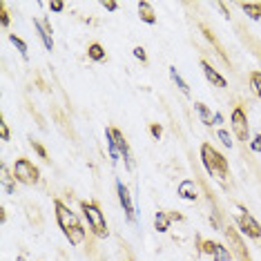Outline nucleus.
<instances>
[{
    "mask_svg": "<svg viewBox=\"0 0 261 261\" xmlns=\"http://www.w3.org/2000/svg\"><path fill=\"white\" fill-rule=\"evenodd\" d=\"M237 228L250 239H261V223L243 205H237Z\"/></svg>",
    "mask_w": 261,
    "mask_h": 261,
    "instance_id": "nucleus-3",
    "label": "nucleus"
},
{
    "mask_svg": "<svg viewBox=\"0 0 261 261\" xmlns=\"http://www.w3.org/2000/svg\"><path fill=\"white\" fill-rule=\"evenodd\" d=\"M139 18L147 22V25H154L156 22V16H154V7L150 3H139Z\"/></svg>",
    "mask_w": 261,
    "mask_h": 261,
    "instance_id": "nucleus-13",
    "label": "nucleus"
},
{
    "mask_svg": "<svg viewBox=\"0 0 261 261\" xmlns=\"http://www.w3.org/2000/svg\"><path fill=\"white\" fill-rule=\"evenodd\" d=\"M103 7L108 11H116L118 9V3H103Z\"/></svg>",
    "mask_w": 261,
    "mask_h": 261,
    "instance_id": "nucleus-32",
    "label": "nucleus"
},
{
    "mask_svg": "<svg viewBox=\"0 0 261 261\" xmlns=\"http://www.w3.org/2000/svg\"><path fill=\"white\" fill-rule=\"evenodd\" d=\"M201 32H203V36H205L207 40H210V43H212V45H215V49H217V54H221V58H223V61H225V63H230V61H228V56H225V51L221 49V45H219V40L215 38V34H212V32H210V27H205V25H201Z\"/></svg>",
    "mask_w": 261,
    "mask_h": 261,
    "instance_id": "nucleus-17",
    "label": "nucleus"
},
{
    "mask_svg": "<svg viewBox=\"0 0 261 261\" xmlns=\"http://www.w3.org/2000/svg\"><path fill=\"white\" fill-rule=\"evenodd\" d=\"M32 147H34V150H36V154H38L40 159H43V161H49V154H47V150H45V147L38 143V141H34V139H32Z\"/></svg>",
    "mask_w": 261,
    "mask_h": 261,
    "instance_id": "nucleus-24",
    "label": "nucleus"
},
{
    "mask_svg": "<svg viewBox=\"0 0 261 261\" xmlns=\"http://www.w3.org/2000/svg\"><path fill=\"white\" fill-rule=\"evenodd\" d=\"M34 25H36L38 29V34H40V38H43V45H45V49H54V38H51V27H49V20H34Z\"/></svg>",
    "mask_w": 261,
    "mask_h": 261,
    "instance_id": "nucleus-11",
    "label": "nucleus"
},
{
    "mask_svg": "<svg viewBox=\"0 0 261 261\" xmlns=\"http://www.w3.org/2000/svg\"><path fill=\"white\" fill-rule=\"evenodd\" d=\"M0 136H3V141H9L11 139V132H9V125L5 123V118L0 121Z\"/></svg>",
    "mask_w": 261,
    "mask_h": 261,
    "instance_id": "nucleus-27",
    "label": "nucleus"
},
{
    "mask_svg": "<svg viewBox=\"0 0 261 261\" xmlns=\"http://www.w3.org/2000/svg\"><path fill=\"white\" fill-rule=\"evenodd\" d=\"M170 215L168 212H156V215H154V230H156V232H165V230L170 228Z\"/></svg>",
    "mask_w": 261,
    "mask_h": 261,
    "instance_id": "nucleus-14",
    "label": "nucleus"
},
{
    "mask_svg": "<svg viewBox=\"0 0 261 261\" xmlns=\"http://www.w3.org/2000/svg\"><path fill=\"white\" fill-rule=\"evenodd\" d=\"M179 197L181 199H188V201H197L199 199V192H197V186H194V181L186 179L179 186Z\"/></svg>",
    "mask_w": 261,
    "mask_h": 261,
    "instance_id": "nucleus-12",
    "label": "nucleus"
},
{
    "mask_svg": "<svg viewBox=\"0 0 261 261\" xmlns=\"http://www.w3.org/2000/svg\"><path fill=\"white\" fill-rule=\"evenodd\" d=\"M241 9L246 11L248 18L252 20H261V3H243Z\"/></svg>",
    "mask_w": 261,
    "mask_h": 261,
    "instance_id": "nucleus-15",
    "label": "nucleus"
},
{
    "mask_svg": "<svg viewBox=\"0 0 261 261\" xmlns=\"http://www.w3.org/2000/svg\"><path fill=\"white\" fill-rule=\"evenodd\" d=\"M201 69H203L205 79H207V81H210V83H212V85H215V87H219V90H223V87H228V81H225V79H223V76H221V74H219V72H217V69H215V67H212V65H210V63H207V61H201Z\"/></svg>",
    "mask_w": 261,
    "mask_h": 261,
    "instance_id": "nucleus-10",
    "label": "nucleus"
},
{
    "mask_svg": "<svg viewBox=\"0 0 261 261\" xmlns=\"http://www.w3.org/2000/svg\"><path fill=\"white\" fill-rule=\"evenodd\" d=\"M9 43L14 45L16 49H18L20 54H22V56H27V43H25V40H22V38H18V36H16V34H11V36H9Z\"/></svg>",
    "mask_w": 261,
    "mask_h": 261,
    "instance_id": "nucleus-22",
    "label": "nucleus"
},
{
    "mask_svg": "<svg viewBox=\"0 0 261 261\" xmlns=\"http://www.w3.org/2000/svg\"><path fill=\"white\" fill-rule=\"evenodd\" d=\"M250 85H252L254 94L261 98V72H252L250 74Z\"/></svg>",
    "mask_w": 261,
    "mask_h": 261,
    "instance_id": "nucleus-23",
    "label": "nucleus"
},
{
    "mask_svg": "<svg viewBox=\"0 0 261 261\" xmlns=\"http://www.w3.org/2000/svg\"><path fill=\"white\" fill-rule=\"evenodd\" d=\"M223 232H225V241H228V246L232 248V254L237 257V261H252L250 259V252H248L246 243H243L241 234H239V230L232 228V225H228Z\"/></svg>",
    "mask_w": 261,
    "mask_h": 261,
    "instance_id": "nucleus-7",
    "label": "nucleus"
},
{
    "mask_svg": "<svg viewBox=\"0 0 261 261\" xmlns=\"http://www.w3.org/2000/svg\"><path fill=\"white\" fill-rule=\"evenodd\" d=\"M170 79L176 83V87H179V90H181L183 94H186V96H190V87H188V83L179 76V72H176V67H170Z\"/></svg>",
    "mask_w": 261,
    "mask_h": 261,
    "instance_id": "nucleus-20",
    "label": "nucleus"
},
{
    "mask_svg": "<svg viewBox=\"0 0 261 261\" xmlns=\"http://www.w3.org/2000/svg\"><path fill=\"white\" fill-rule=\"evenodd\" d=\"M0 221H7V215H5V207H0Z\"/></svg>",
    "mask_w": 261,
    "mask_h": 261,
    "instance_id": "nucleus-34",
    "label": "nucleus"
},
{
    "mask_svg": "<svg viewBox=\"0 0 261 261\" xmlns=\"http://www.w3.org/2000/svg\"><path fill=\"white\" fill-rule=\"evenodd\" d=\"M16 261H27L25 257H22V254H20V257H16Z\"/></svg>",
    "mask_w": 261,
    "mask_h": 261,
    "instance_id": "nucleus-35",
    "label": "nucleus"
},
{
    "mask_svg": "<svg viewBox=\"0 0 261 261\" xmlns=\"http://www.w3.org/2000/svg\"><path fill=\"white\" fill-rule=\"evenodd\" d=\"M230 121H232V129L237 134V141H250V129H248V118H246L243 108H234Z\"/></svg>",
    "mask_w": 261,
    "mask_h": 261,
    "instance_id": "nucleus-8",
    "label": "nucleus"
},
{
    "mask_svg": "<svg viewBox=\"0 0 261 261\" xmlns=\"http://www.w3.org/2000/svg\"><path fill=\"white\" fill-rule=\"evenodd\" d=\"M150 132H152V136H154V139H161V134H163V127L161 125H159V123H154V125L150 127Z\"/></svg>",
    "mask_w": 261,
    "mask_h": 261,
    "instance_id": "nucleus-30",
    "label": "nucleus"
},
{
    "mask_svg": "<svg viewBox=\"0 0 261 261\" xmlns=\"http://www.w3.org/2000/svg\"><path fill=\"white\" fill-rule=\"evenodd\" d=\"M250 150L257 152V154L261 152V134H257V136H254V139L250 141Z\"/></svg>",
    "mask_w": 261,
    "mask_h": 261,
    "instance_id": "nucleus-28",
    "label": "nucleus"
},
{
    "mask_svg": "<svg viewBox=\"0 0 261 261\" xmlns=\"http://www.w3.org/2000/svg\"><path fill=\"white\" fill-rule=\"evenodd\" d=\"M201 161H203L210 176H215V179H225L228 176V161L210 143L201 145Z\"/></svg>",
    "mask_w": 261,
    "mask_h": 261,
    "instance_id": "nucleus-1",
    "label": "nucleus"
},
{
    "mask_svg": "<svg viewBox=\"0 0 261 261\" xmlns=\"http://www.w3.org/2000/svg\"><path fill=\"white\" fill-rule=\"evenodd\" d=\"M212 259H215V261H232V259H230L228 248H223L221 243H217V246H215V250H212Z\"/></svg>",
    "mask_w": 261,
    "mask_h": 261,
    "instance_id": "nucleus-21",
    "label": "nucleus"
},
{
    "mask_svg": "<svg viewBox=\"0 0 261 261\" xmlns=\"http://www.w3.org/2000/svg\"><path fill=\"white\" fill-rule=\"evenodd\" d=\"M105 136H108V145H114L118 154H121V159H123V163H125V168L127 170H132V152H129V147H127V141H125V136L121 134V129H116V127H105Z\"/></svg>",
    "mask_w": 261,
    "mask_h": 261,
    "instance_id": "nucleus-4",
    "label": "nucleus"
},
{
    "mask_svg": "<svg viewBox=\"0 0 261 261\" xmlns=\"http://www.w3.org/2000/svg\"><path fill=\"white\" fill-rule=\"evenodd\" d=\"M197 114L201 116V121H203V125H207V127H212V125H215V114H210V110H207L203 103H197Z\"/></svg>",
    "mask_w": 261,
    "mask_h": 261,
    "instance_id": "nucleus-19",
    "label": "nucleus"
},
{
    "mask_svg": "<svg viewBox=\"0 0 261 261\" xmlns=\"http://www.w3.org/2000/svg\"><path fill=\"white\" fill-rule=\"evenodd\" d=\"M134 56L139 58L141 63H145V61H147V54H145V49H143V47H134Z\"/></svg>",
    "mask_w": 261,
    "mask_h": 261,
    "instance_id": "nucleus-29",
    "label": "nucleus"
},
{
    "mask_svg": "<svg viewBox=\"0 0 261 261\" xmlns=\"http://www.w3.org/2000/svg\"><path fill=\"white\" fill-rule=\"evenodd\" d=\"M219 141H221V143H223L225 147H232V136L225 132L223 127H219Z\"/></svg>",
    "mask_w": 261,
    "mask_h": 261,
    "instance_id": "nucleus-25",
    "label": "nucleus"
},
{
    "mask_svg": "<svg viewBox=\"0 0 261 261\" xmlns=\"http://www.w3.org/2000/svg\"><path fill=\"white\" fill-rule=\"evenodd\" d=\"M81 212H83V217L87 219V223H90L92 232L96 234L98 239H105V237H110L108 223H105V217H103V212H100V205H98V203L81 201Z\"/></svg>",
    "mask_w": 261,
    "mask_h": 261,
    "instance_id": "nucleus-2",
    "label": "nucleus"
},
{
    "mask_svg": "<svg viewBox=\"0 0 261 261\" xmlns=\"http://www.w3.org/2000/svg\"><path fill=\"white\" fill-rule=\"evenodd\" d=\"M87 56H90L94 63H103V61H105V49H103V45L92 43L90 47H87Z\"/></svg>",
    "mask_w": 261,
    "mask_h": 261,
    "instance_id": "nucleus-16",
    "label": "nucleus"
},
{
    "mask_svg": "<svg viewBox=\"0 0 261 261\" xmlns=\"http://www.w3.org/2000/svg\"><path fill=\"white\" fill-rule=\"evenodd\" d=\"M116 192H118V201H121L123 210H125V215L129 221H134L136 215H134V203H132V197H129V190L123 186L121 181H116Z\"/></svg>",
    "mask_w": 261,
    "mask_h": 261,
    "instance_id": "nucleus-9",
    "label": "nucleus"
},
{
    "mask_svg": "<svg viewBox=\"0 0 261 261\" xmlns=\"http://www.w3.org/2000/svg\"><path fill=\"white\" fill-rule=\"evenodd\" d=\"M14 176H16L18 183H22V186H36L38 179H40L38 168L32 161H27V159H18V161H16Z\"/></svg>",
    "mask_w": 261,
    "mask_h": 261,
    "instance_id": "nucleus-5",
    "label": "nucleus"
},
{
    "mask_svg": "<svg viewBox=\"0 0 261 261\" xmlns=\"http://www.w3.org/2000/svg\"><path fill=\"white\" fill-rule=\"evenodd\" d=\"M47 7H49L51 11H54V14H61V11L65 9V3H49V5H47Z\"/></svg>",
    "mask_w": 261,
    "mask_h": 261,
    "instance_id": "nucleus-31",
    "label": "nucleus"
},
{
    "mask_svg": "<svg viewBox=\"0 0 261 261\" xmlns=\"http://www.w3.org/2000/svg\"><path fill=\"white\" fill-rule=\"evenodd\" d=\"M223 123V116L221 114H215V125H221Z\"/></svg>",
    "mask_w": 261,
    "mask_h": 261,
    "instance_id": "nucleus-33",
    "label": "nucleus"
},
{
    "mask_svg": "<svg viewBox=\"0 0 261 261\" xmlns=\"http://www.w3.org/2000/svg\"><path fill=\"white\" fill-rule=\"evenodd\" d=\"M9 14H7V9H5V3L3 5H0V25H3V27H9Z\"/></svg>",
    "mask_w": 261,
    "mask_h": 261,
    "instance_id": "nucleus-26",
    "label": "nucleus"
},
{
    "mask_svg": "<svg viewBox=\"0 0 261 261\" xmlns=\"http://www.w3.org/2000/svg\"><path fill=\"white\" fill-rule=\"evenodd\" d=\"M54 210H56V221H58V225H61V230L65 234L74 228H81V221H79V217H76V212L69 210L63 201H58V199L54 201Z\"/></svg>",
    "mask_w": 261,
    "mask_h": 261,
    "instance_id": "nucleus-6",
    "label": "nucleus"
},
{
    "mask_svg": "<svg viewBox=\"0 0 261 261\" xmlns=\"http://www.w3.org/2000/svg\"><path fill=\"white\" fill-rule=\"evenodd\" d=\"M0 176H3V188H5V192H7V194H14V181H11V179H16V176L9 174V170L5 168V163L0 165Z\"/></svg>",
    "mask_w": 261,
    "mask_h": 261,
    "instance_id": "nucleus-18",
    "label": "nucleus"
}]
</instances>
